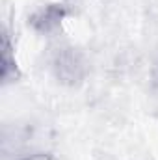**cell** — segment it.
Instances as JSON below:
<instances>
[{
	"label": "cell",
	"mask_w": 158,
	"mask_h": 160,
	"mask_svg": "<svg viewBox=\"0 0 158 160\" xmlns=\"http://www.w3.org/2000/svg\"><path fill=\"white\" fill-rule=\"evenodd\" d=\"M50 67L56 80L63 86H78L87 75V62L75 47H60L52 54Z\"/></svg>",
	"instance_id": "1"
},
{
	"label": "cell",
	"mask_w": 158,
	"mask_h": 160,
	"mask_svg": "<svg viewBox=\"0 0 158 160\" xmlns=\"http://www.w3.org/2000/svg\"><path fill=\"white\" fill-rule=\"evenodd\" d=\"M65 15L67 8L63 4H47L30 17V26L39 34H50L62 24Z\"/></svg>",
	"instance_id": "2"
},
{
	"label": "cell",
	"mask_w": 158,
	"mask_h": 160,
	"mask_svg": "<svg viewBox=\"0 0 158 160\" xmlns=\"http://www.w3.org/2000/svg\"><path fill=\"white\" fill-rule=\"evenodd\" d=\"M19 77V69H17V62H15V54H13V47L9 36L4 32L2 36V84H11Z\"/></svg>",
	"instance_id": "3"
},
{
	"label": "cell",
	"mask_w": 158,
	"mask_h": 160,
	"mask_svg": "<svg viewBox=\"0 0 158 160\" xmlns=\"http://www.w3.org/2000/svg\"><path fill=\"white\" fill-rule=\"evenodd\" d=\"M19 160H54V158H52L50 153H32V155H26V157H22Z\"/></svg>",
	"instance_id": "4"
},
{
	"label": "cell",
	"mask_w": 158,
	"mask_h": 160,
	"mask_svg": "<svg viewBox=\"0 0 158 160\" xmlns=\"http://www.w3.org/2000/svg\"><path fill=\"white\" fill-rule=\"evenodd\" d=\"M102 160H116V158H112V157H104Z\"/></svg>",
	"instance_id": "5"
}]
</instances>
